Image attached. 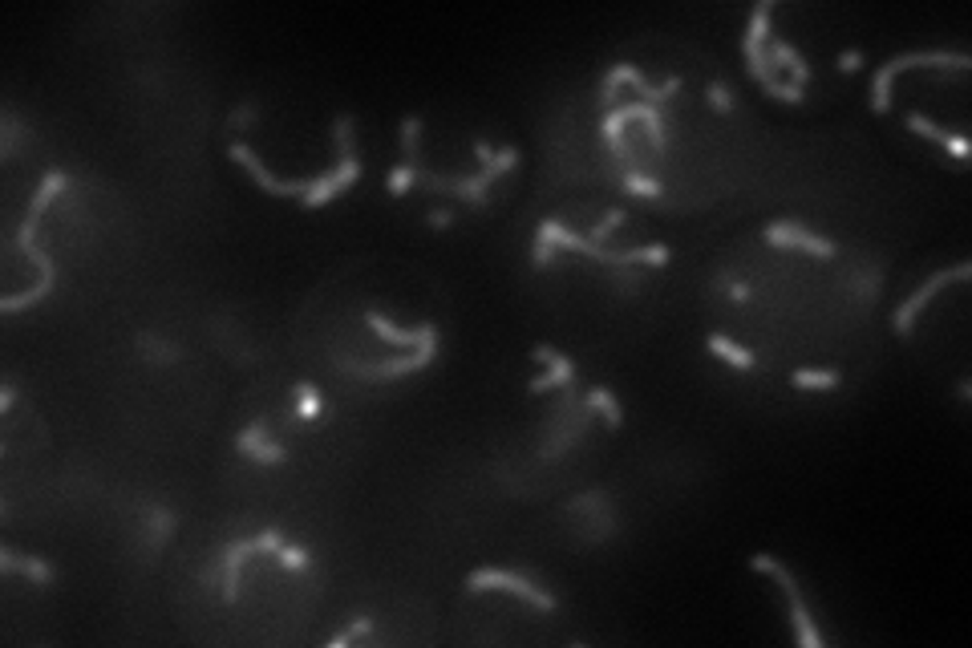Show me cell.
<instances>
[{"label": "cell", "mask_w": 972, "mask_h": 648, "mask_svg": "<svg viewBox=\"0 0 972 648\" xmlns=\"http://www.w3.org/2000/svg\"><path fill=\"white\" fill-rule=\"evenodd\" d=\"M555 247L579 252V256L596 259V264H604V267H616V272H624V267H637V264H648V267H665V264H668V247H665V244L632 247V252H608V247L592 244L588 236H576V231H568L563 223L543 219V223H539V231H535V256H531V267H535V272H547V267L555 264Z\"/></svg>", "instance_id": "6da1fadb"}, {"label": "cell", "mask_w": 972, "mask_h": 648, "mask_svg": "<svg viewBox=\"0 0 972 648\" xmlns=\"http://www.w3.org/2000/svg\"><path fill=\"white\" fill-rule=\"evenodd\" d=\"M515 162H519V146H502V150H494V159L486 162L479 175H471V179H442V175H433V170H418V183L425 187V191L454 195L458 203H466V207H482L486 198H491L494 179H502L507 170H515Z\"/></svg>", "instance_id": "7a4b0ae2"}, {"label": "cell", "mask_w": 972, "mask_h": 648, "mask_svg": "<svg viewBox=\"0 0 972 648\" xmlns=\"http://www.w3.org/2000/svg\"><path fill=\"white\" fill-rule=\"evenodd\" d=\"M924 65H952V69H968L972 57L968 53H940V49H924V53H896L888 57L871 77V110L875 114H888L891 110V82H896L904 69H924Z\"/></svg>", "instance_id": "3957f363"}, {"label": "cell", "mask_w": 972, "mask_h": 648, "mask_svg": "<svg viewBox=\"0 0 972 648\" xmlns=\"http://www.w3.org/2000/svg\"><path fill=\"white\" fill-rule=\"evenodd\" d=\"M750 567H753V572H766L770 580H774V584L786 592V600H790V624H794L798 644H806V648H822V636H819V628H814L811 608H806V600H802V587H798V580L790 575V567L782 564V559H774V556H753V559H750Z\"/></svg>", "instance_id": "277c9868"}, {"label": "cell", "mask_w": 972, "mask_h": 648, "mask_svg": "<svg viewBox=\"0 0 972 648\" xmlns=\"http://www.w3.org/2000/svg\"><path fill=\"white\" fill-rule=\"evenodd\" d=\"M280 547H284V539H280V531H272V527L259 531V535H251V539L231 543V547L215 559V567H219V584H223V600L231 604L239 595V575H243V564H248L251 556H276Z\"/></svg>", "instance_id": "5b68a950"}, {"label": "cell", "mask_w": 972, "mask_h": 648, "mask_svg": "<svg viewBox=\"0 0 972 648\" xmlns=\"http://www.w3.org/2000/svg\"><path fill=\"white\" fill-rule=\"evenodd\" d=\"M972 276V264L968 259H960L957 267H948V272H932L924 284H919L916 292H911L908 300H899V308H896V316H891V324H896V336H911V328H916V316L924 313L928 305H932L936 296H940L948 284H965Z\"/></svg>", "instance_id": "8992f818"}, {"label": "cell", "mask_w": 972, "mask_h": 648, "mask_svg": "<svg viewBox=\"0 0 972 648\" xmlns=\"http://www.w3.org/2000/svg\"><path fill=\"white\" fill-rule=\"evenodd\" d=\"M466 592H510V595H523L527 604H535V608H543V612L559 608V600H555L551 592H543V587L531 584L527 575L507 572V567H479V572H471L466 575Z\"/></svg>", "instance_id": "52a82bcc"}, {"label": "cell", "mask_w": 972, "mask_h": 648, "mask_svg": "<svg viewBox=\"0 0 972 648\" xmlns=\"http://www.w3.org/2000/svg\"><path fill=\"white\" fill-rule=\"evenodd\" d=\"M433 357H438V336L433 341H425L422 349L405 353V357H389V361H357V365H349V361H336V365L345 369V373L353 377H364V382H394V377H405V373H418V369H430Z\"/></svg>", "instance_id": "ba28073f"}, {"label": "cell", "mask_w": 972, "mask_h": 648, "mask_svg": "<svg viewBox=\"0 0 972 648\" xmlns=\"http://www.w3.org/2000/svg\"><path fill=\"white\" fill-rule=\"evenodd\" d=\"M762 239L774 247H794V252H806L814 259H831L835 256V244L822 236H814V231H806L802 223H790V219H778V223H766L762 227Z\"/></svg>", "instance_id": "9c48e42d"}, {"label": "cell", "mask_w": 972, "mask_h": 648, "mask_svg": "<svg viewBox=\"0 0 972 648\" xmlns=\"http://www.w3.org/2000/svg\"><path fill=\"white\" fill-rule=\"evenodd\" d=\"M228 159H236L243 170H248L251 179H256L259 187H264L267 195H280V198H304L308 195V187H312V179H300V183H284V179H276L272 170L264 167V162L256 159V150H251L248 142H231L228 146Z\"/></svg>", "instance_id": "30bf717a"}, {"label": "cell", "mask_w": 972, "mask_h": 648, "mask_svg": "<svg viewBox=\"0 0 972 648\" xmlns=\"http://www.w3.org/2000/svg\"><path fill=\"white\" fill-rule=\"evenodd\" d=\"M364 328H369L373 336H377V341H385V344H397V349H422L425 341H433V336H438V328L433 324H413V328H397L394 321H389V316H381L377 308H369V313H364Z\"/></svg>", "instance_id": "8fae6325"}, {"label": "cell", "mask_w": 972, "mask_h": 648, "mask_svg": "<svg viewBox=\"0 0 972 648\" xmlns=\"http://www.w3.org/2000/svg\"><path fill=\"white\" fill-rule=\"evenodd\" d=\"M531 357L539 361V365H547V369H543L539 377H535L527 393H547V389H563V385L571 382V373H576L571 357H563V353H559V349H551V344H535Z\"/></svg>", "instance_id": "7c38bea8"}, {"label": "cell", "mask_w": 972, "mask_h": 648, "mask_svg": "<svg viewBox=\"0 0 972 648\" xmlns=\"http://www.w3.org/2000/svg\"><path fill=\"white\" fill-rule=\"evenodd\" d=\"M236 446H239V454H248L251 462H259V466L288 462V450H284L280 442H267V421H251V426L236 438Z\"/></svg>", "instance_id": "4fadbf2b"}, {"label": "cell", "mask_w": 972, "mask_h": 648, "mask_svg": "<svg viewBox=\"0 0 972 648\" xmlns=\"http://www.w3.org/2000/svg\"><path fill=\"white\" fill-rule=\"evenodd\" d=\"M904 126L911 130V134H919V138H928V142L944 146V150H948L957 162H968V142H965V134H948V130H940V126L932 122V118H924V114H908V118H904Z\"/></svg>", "instance_id": "5bb4252c"}, {"label": "cell", "mask_w": 972, "mask_h": 648, "mask_svg": "<svg viewBox=\"0 0 972 648\" xmlns=\"http://www.w3.org/2000/svg\"><path fill=\"white\" fill-rule=\"evenodd\" d=\"M0 567H5V572H21L24 580H33L37 587H49V584H53V567H49L45 559L16 556V551H8V547H0Z\"/></svg>", "instance_id": "9a60e30c"}, {"label": "cell", "mask_w": 972, "mask_h": 648, "mask_svg": "<svg viewBox=\"0 0 972 648\" xmlns=\"http://www.w3.org/2000/svg\"><path fill=\"white\" fill-rule=\"evenodd\" d=\"M705 349L714 353V357H722L725 365H734V369H753V365H758V357H753L750 349H742V344L729 341V336H722V333H709L705 336Z\"/></svg>", "instance_id": "2e32d148"}, {"label": "cell", "mask_w": 972, "mask_h": 648, "mask_svg": "<svg viewBox=\"0 0 972 648\" xmlns=\"http://www.w3.org/2000/svg\"><path fill=\"white\" fill-rule=\"evenodd\" d=\"M588 410H596L604 418V426L608 430H620L624 426V410H620V401L612 397V389H604V385H596V389H588Z\"/></svg>", "instance_id": "e0dca14e"}, {"label": "cell", "mask_w": 972, "mask_h": 648, "mask_svg": "<svg viewBox=\"0 0 972 648\" xmlns=\"http://www.w3.org/2000/svg\"><path fill=\"white\" fill-rule=\"evenodd\" d=\"M65 187H69V175H65V170H49V175L41 179V187L33 191V198H29V215H41L61 191H65Z\"/></svg>", "instance_id": "ac0fdd59"}, {"label": "cell", "mask_w": 972, "mask_h": 648, "mask_svg": "<svg viewBox=\"0 0 972 648\" xmlns=\"http://www.w3.org/2000/svg\"><path fill=\"white\" fill-rule=\"evenodd\" d=\"M292 397H296V418L300 421H312V418H320V413L328 410L325 397H320V389L312 382H296L292 385Z\"/></svg>", "instance_id": "d6986e66"}, {"label": "cell", "mask_w": 972, "mask_h": 648, "mask_svg": "<svg viewBox=\"0 0 972 648\" xmlns=\"http://www.w3.org/2000/svg\"><path fill=\"white\" fill-rule=\"evenodd\" d=\"M790 382H794L798 389L827 393V389H835L839 382H843V373H839V369H794V373H790Z\"/></svg>", "instance_id": "ffe728a7"}, {"label": "cell", "mask_w": 972, "mask_h": 648, "mask_svg": "<svg viewBox=\"0 0 972 648\" xmlns=\"http://www.w3.org/2000/svg\"><path fill=\"white\" fill-rule=\"evenodd\" d=\"M418 170H422L418 162H397V167L389 170V179H385V191L394 195V198H402L413 183H418Z\"/></svg>", "instance_id": "44dd1931"}, {"label": "cell", "mask_w": 972, "mask_h": 648, "mask_svg": "<svg viewBox=\"0 0 972 648\" xmlns=\"http://www.w3.org/2000/svg\"><path fill=\"white\" fill-rule=\"evenodd\" d=\"M624 191H632V195H640V198H661V183H656L653 175H645L640 167H632V170H624Z\"/></svg>", "instance_id": "7402d4cb"}, {"label": "cell", "mask_w": 972, "mask_h": 648, "mask_svg": "<svg viewBox=\"0 0 972 648\" xmlns=\"http://www.w3.org/2000/svg\"><path fill=\"white\" fill-rule=\"evenodd\" d=\"M418 138H422V118L405 114L402 118V162H418Z\"/></svg>", "instance_id": "603a6c76"}, {"label": "cell", "mask_w": 972, "mask_h": 648, "mask_svg": "<svg viewBox=\"0 0 972 648\" xmlns=\"http://www.w3.org/2000/svg\"><path fill=\"white\" fill-rule=\"evenodd\" d=\"M170 531H175V515L162 511V507H154V511H151V535H146V543L154 547V543H162Z\"/></svg>", "instance_id": "cb8c5ba5"}, {"label": "cell", "mask_w": 972, "mask_h": 648, "mask_svg": "<svg viewBox=\"0 0 972 648\" xmlns=\"http://www.w3.org/2000/svg\"><path fill=\"white\" fill-rule=\"evenodd\" d=\"M276 564L288 567V572H300V567H308V551H304L300 543H284V547L276 551Z\"/></svg>", "instance_id": "d4e9b609"}, {"label": "cell", "mask_w": 972, "mask_h": 648, "mask_svg": "<svg viewBox=\"0 0 972 648\" xmlns=\"http://www.w3.org/2000/svg\"><path fill=\"white\" fill-rule=\"evenodd\" d=\"M620 223H624V211H620V207H608V211H604V219L596 223V227H592V236H588V239H592V244H604V239L612 236L616 227H620Z\"/></svg>", "instance_id": "484cf974"}, {"label": "cell", "mask_w": 972, "mask_h": 648, "mask_svg": "<svg viewBox=\"0 0 972 648\" xmlns=\"http://www.w3.org/2000/svg\"><path fill=\"white\" fill-rule=\"evenodd\" d=\"M705 98H709V106H714V110H722V114H734V93H729V85L709 82Z\"/></svg>", "instance_id": "4316f807"}, {"label": "cell", "mask_w": 972, "mask_h": 648, "mask_svg": "<svg viewBox=\"0 0 972 648\" xmlns=\"http://www.w3.org/2000/svg\"><path fill=\"white\" fill-rule=\"evenodd\" d=\"M369 628H373V620H369V616L353 620V624L345 628V633H336L333 641H328V648H345V644H349V641H357V636H364V633H369Z\"/></svg>", "instance_id": "83f0119b"}, {"label": "cell", "mask_w": 972, "mask_h": 648, "mask_svg": "<svg viewBox=\"0 0 972 648\" xmlns=\"http://www.w3.org/2000/svg\"><path fill=\"white\" fill-rule=\"evenodd\" d=\"M425 223H430V227H450V223H454V211H450V207H433L430 215H425Z\"/></svg>", "instance_id": "f1b7e54d"}, {"label": "cell", "mask_w": 972, "mask_h": 648, "mask_svg": "<svg viewBox=\"0 0 972 648\" xmlns=\"http://www.w3.org/2000/svg\"><path fill=\"white\" fill-rule=\"evenodd\" d=\"M859 65H863V49H847V53L839 57V69H843V73H855Z\"/></svg>", "instance_id": "f546056e"}, {"label": "cell", "mask_w": 972, "mask_h": 648, "mask_svg": "<svg viewBox=\"0 0 972 648\" xmlns=\"http://www.w3.org/2000/svg\"><path fill=\"white\" fill-rule=\"evenodd\" d=\"M251 118H256V106H239V110H236V114H231V118H228V126H248V122H251Z\"/></svg>", "instance_id": "4dcf8cb0"}, {"label": "cell", "mask_w": 972, "mask_h": 648, "mask_svg": "<svg viewBox=\"0 0 972 648\" xmlns=\"http://www.w3.org/2000/svg\"><path fill=\"white\" fill-rule=\"evenodd\" d=\"M474 154H479V162H482V167H486V162L494 159V146L486 142V138H474Z\"/></svg>", "instance_id": "1f68e13d"}, {"label": "cell", "mask_w": 972, "mask_h": 648, "mask_svg": "<svg viewBox=\"0 0 972 648\" xmlns=\"http://www.w3.org/2000/svg\"><path fill=\"white\" fill-rule=\"evenodd\" d=\"M729 300H734V305H745V300H750V284H729Z\"/></svg>", "instance_id": "d6a6232c"}, {"label": "cell", "mask_w": 972, "mask_h": 648, "mask_svg": "<svg viewBox=\"0 0 972 648\" xmlns=\"http://www.w3.org/2000/svg\"><path fill=\"white\" fill-rule=\"evenodd\" d=\"M0 410H5V413L13 410V389H8V385H5V393H0Z\"/></svg>", "instance_id": "836d02e7"}]
</instances>
